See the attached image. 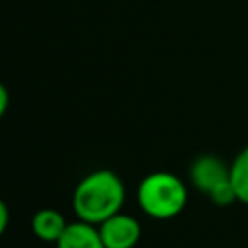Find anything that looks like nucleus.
Masks as SVG:
<instances>
[{
  "instance_id": "obj_1",
  "label": "nucleus",
  "mask_w": 248,
  "mask_h": 248,
  "mask_svg": "<svg viewBox=\"0 0 248 248\" xmlns=\"http://www.w3.org/2000/svg\"><path fill=\"white\" fill-rule=\"evenodd\" d=\"M126 188L122 178L108 169L85 174L72 194V209L79 221L101 225L108 217L122 211Z\"/></svg>"
},
{
  "instance_id": "obj_2",
  "label": "nucleus",
  "mask_w": 248,
  "mask_h": 248,
  "mask_svg": "<svg viewBox=\"0 0 248 248\" xmlns=\"http://www.w3.org/2000/svg\"><path fill=\"white\" fill-rule=\"evenodd\" d=\"M140 209L157 221H167L180 215L188 203V188L172 172L155 170L141 178L138 186Z\"/></svg>"
},
{
  "instance_id": "obj_3",
  "label": "nucleus",
  "mask_w": 248,
  "mask_h": 248,
  "mask_svg": "<svg viewBox=\"0 0 248 248\" xmlns=\"http://www.w3.org/2000/svg\"><path fill=\"white\" fill-rule=\"evenodd\" d=\"M105 248H134L141 238V225L134 215L116 213L97 225Z\"/></svg>"
},
{
  "instance_id": "obj_4",
  "label": "nucleus",
  "mask_w": 248,
  "mask_h": 248,
  "mask_svg": "<svg viewBox=\"0 0 248 248\" xmlns=\"http://www.w3.org/2000/svg\"><path fill=\"white\" fill-rule=\"evenodd\" d=\"M229 172H231V165H227L217 155L205 153L192 161L190 182L198 192L207 196L215 186H219L221 182H225L229 178Z\"/></svg>"
},
{
  "instance_id": "obj_5",
  "label": "nucleus",
  "mask_w": 248,
  "mask_h": 248,
  "mask_svg": "<svg viewBox=\"0 0 248 248\" xmlns=\"http://www.w3.org/2000/svg\"><path fill=\"white\" fill-rule=\"evenodd\" d=\"M56 248H105L97 225L85 221H72L68 223L66 231L54 244Z\"/></svg>"
},
{
  "instance_id": "obj_6",
  "label": "nucleus",
  "mask_w": 248,
  "mask_h": 248,
  "mask_svg": "<svg viewBox=\"0 0 248 248\" xmlns=\"http://www.w3.org/2000/svg\"><path fill=\"white\" fill-rule=\"evenodd\" d=\"M66 227H68L66 217L58 209H52V207H43L31 217V231L43 242L56 244V240L62 236Z\"/></svg>"
},
{
  "instance_id": "obj_7",
  "label": "nucleus",
  "mask_w": 248,
  "mask_h": 248,
  "mask_svg": "<svg viewBox=\"0 0 248 248\" xmlns=\"http://www.w3.org/2000/svg\"><path fill=\"white\" fill-rule=\"evenodd\" d=\"M229 176H231V182L234 186L238 202L248 205V145L242 147L236 153V157L232 159Z\"/></svg>"
},
{
  "instance_id": "obj_8",
  "label": "nucleus",
  "mask_w": 248,
  "mask_h": 248,
  "mask_svg": "<svg viewBox=\"0 0 248 248\" xmlns=\"http://www.w3.org/2000/svg\"><path fill=\"white\" fill-rule=\"evenodd\" d=\"M207 198L211 200V203H215V205H219V207H227V205L238 202L236 192H234V186H232V182H231V176H229L225 182H221L219 186H215V188L207 194Z\"/></svg>"
},
{
  "instance_id": "obj_9",
  "label": "nucleus",
  "mask_w": 248,
  "mask_h": 248,
  "mask_svg": "<svg viewBox=\"0 0 248 248\" xmlns=\"http://www.w3.org/2000/svg\"><path fill=\"white\" fill-rule=\"evenodd\" d=\"M8 225H10V209H8L6 202L0 198V238H2V234L6 232Z\"/></svg>"
},
{
  "instance_id": "obj_10",
  "label": "nucleus",
  "mask_w": 248,
  "mask_h": 248,
  "mask_svg": "<svg viewBox=\"0 0 248 248\" xmlns=\"http://www.w3.org/2000/svg\"><path fill=\"white\" fill-rule=\"evenodd\" d=\"M8 105H10V93H8L6 85H4V83H0V120H2V116L6 114Z\"/></svg>"
}]
</instances>
